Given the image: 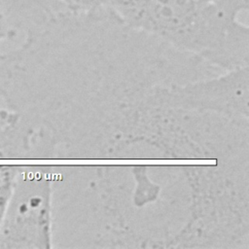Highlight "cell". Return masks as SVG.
<instances>
[{
	"instance_id": "obj_1",
	"label": "cell",
	"mask_w": 249,
	"mask_h": 249,
	"mask_svg": "<svg viewBox=\"0 0 249 249\" xmlns=\"http://www.w3.org/2000/svg\"><path fill=\"white\" fill-rule=\"evenodd\" d=\"M124 24L220 61L247 54V27L209 0H108Z\"/></svg>"
},
{
	"instance_id": "obj_2",
	"label": "cell",
	"mask_w": 249,
	"mask_h": 249,
	"mask_svg": "<svg viewBox=\"0 0 249 249\" xmlns=\"http://www.w3.org/2000/svg\"><path fill=\"white\" fill-rule=\"evenodd\" d=\"M48 193L30 167H19L0 227V249L45 247Z\"/></svg>"
},
{
	"instance_id": "obj_3",
	"label": "cell",
	"mask_w": 249,
	"mask_h": 249,
	"mask_svg": "<svg viewBox=\"0 0 249 249\" xmlns=\"http://www.w3.org/2000/svg\"><path fill=\"white\" fill-rule=\"evenodd\" d=\"M51 0H0L4 9L14 23H23L44 11Z\"/></svg>"
},
{
	"instance_id": "obj_4",
	"label": "cell",
	"mask_w": 249,
	"mask_h": 249,
	"mask_svg": "<svg viewBox=\"0 0 249 249\" xmlns=\"http://www.w3.org/2000/svg\"><path fill=\"white\" fill-rule=\"evenodd\" d=\"M20 166L0 164V227Z\"/></svg>"
},
{
	"instance_id": "obj_5",
	"label": "cell",
	"mask_w": 249,
	"mask_h": 249,
	"mask_svg": "<svg viewBox=\"0 0 249 249\" xmlns=\"http://www.w3.org/2000/svg\"><path fill=\"white\" fill-rule=\"evenodd\" d=\"M74 13H91L108 7V0H54Z\"/></svg>"
},
{
	"instance_id": "obj_6",
	"label": "cell",
	"mask_w": 249,
	"mask_h": 249,
	"mask_svg": "<svg viewBox=\"0 0 249 249\" xmlns=\"http://www.w3.org/2000/svg\"><path fill=\"white\" fill-rule=\"evenodd\" d=\"M226 15L238 18L239 15L249 8V0H209Z\"/></svg>"
},
{
	"instance_id": "obj_7",
	"label": "cell",
	"mask_w": 249,
	"mask_h": 249,
	"mask_svg": "<svg viewBox=\"0 0 249 249\" xmlns=\"http://www.w3.org/2000/svg\"><path fill=\"white\" fill-rule=\"evenodd\" d=\"M16 35L17 29L15 28L14 22L0 6V43L7 39L14 38Z\"/></svg>"
},
{
	"instance_id": "obj_8",
	"label": "cell",
	"mask_w": 249,
	"mask_h": 249,
	"mask_svg": "<svg viewBox=\"0 0 249 249\" xmlns=\"http://www.w3.org/2000/svg\"><path fill=\"white\" fill-rule=\"evenodd\" d=\"M18 119V116L15 112L10 111L0 103V130L16 123Z\"/></svg>"
}]
</instances>
